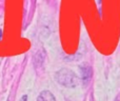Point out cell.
<instances>
[{"instance_id":"obj_3","label":"cell","mask_w":120,"mask_h":101,"mask_svg":"<svg viewBox=\"0 0 120 101\" xmlns=\"http://www.w3.org/2000/svg\"><path fill=\"white\" fill-rule=\"evenodd\" d=\"M37 101H56V99L50 91H43L39 94Z\"/></svg>"},{"instance_id":"obj_2","label":"cell","mask_w":120,"mask_h":101,"mask_svg":"<svg viewBox=\"0 0 120 101\" xmlns=\"http://www.w3.org/2000/svg\"><path fill=\"white\" fill-rule=\"evenodd\" d=\"M80 71H81V78H82V81L84 82V84H87L92 77V68L90 67L87 64H84V65L81 66Z\"/></svg>"},{"instance_id":"obj_1","label":"cell","mask_w":120,"mask_h":101,"mask_svg":"<svg viewBox=\"0 0 120 101\" xmlns=\"http://www.w3.org/2000/svg\"><path fill=\"white\" fill-rule=\"evenodd\" d=\"M55 78L59 84L65 87H75L78 85L79 81H80L77 75L68 68H62V70L58 71L55 75Z\"/></svg>"},{"instance_id":"obj_4","label":"cell","mask_w":120,"mask_h":101,"mask_svg":"<svg viewBox=\"0 0 120 101\" xmlns=\"http://www.w3.org/2000/svg\"><path fill=\"white\" fill-rule=\"evenodd\" d=\"M21 101H26V96H24V97H22V99H21Z\"/></svg>"}]
</instances>
